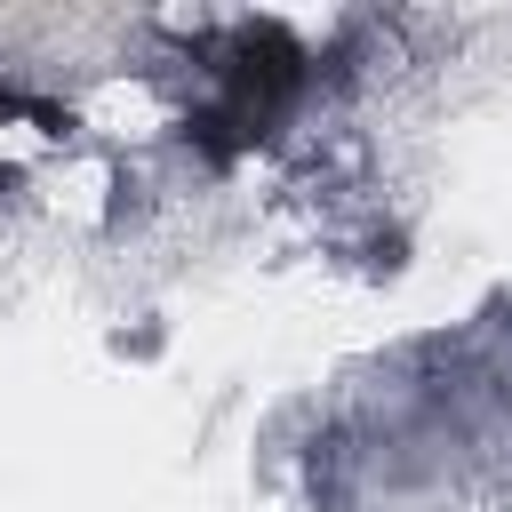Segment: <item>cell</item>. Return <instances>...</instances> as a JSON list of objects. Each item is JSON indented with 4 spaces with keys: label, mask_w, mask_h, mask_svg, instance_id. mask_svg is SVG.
Returning <instances> with one entry per match:
<instances>
[{
    "label": "cell",
    "mask_w": 512,
    "mask_h": 512,
    "mask_svg": "<svg viewBox=\"0 0 512 512\" xmlns=\"http://www.w3.org/2000/svg\"><path fill=\"white\" fill-rule=\"evenodd\" d=\"M304 80V56L280 40V32H248L232 56H224V96L208 112V128H232V136H264V120L296 96Z\"/></svg>",
    "instance_id": "obj_1"
}]
</instances>
